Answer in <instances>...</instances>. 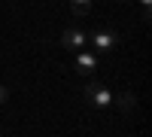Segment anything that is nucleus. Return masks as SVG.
<instances>
[{
    "label": "nucleus",
    "instance_id": "f257e3e1",
    "mask_svg": "<svg viewBox=\"0 0 152 137\" xmlns=\"http://www.w3.org/2000/svg\"><path fill=\"white\" fill-rule=\"evenodd\" d=\"M82 95L91 101L97 110H107V107H113V92L110 89H104L100 82H94V79H88L85 85H82Z\"/></svg>",
    "mask_w": 152,
    "mask_h": 137
},
{
    "label": "nucleus",
    "instance_id": "f03ea898",
    "mask_svg": "<svg viewBox=\"0 0 152 137\" xmlns=\"http://www.w3.org/2000/svg\"><path fill=\"white\" fill-rule=\"evenodd\" d=\"M85 43H88V37H85V31H79V28H67L64 34H61V46H64V49L79 52Z\"/></svg>",
    "mask_w": 152,
    "mask_h": 137
},
{
    "label": "nucleus",
    "instance_id": "7ed1b4c3",
    "mask_svg": "<svg viewBox=\"0 0 152 137\" xmlns=\"http://www.w3.org/2000/svg\"><path fill=\"white\" fill-rule=\"evenodd\" d=\"M91 43L100 49V52H110V49H116V43H119V37L113 34V31H97L94 37H91Z\"/></svg>",
    "mask_w": 152,
    "mask_h": 137
},
{
    "label": "nucleus",
    "instance_id": "20e7f679",
    "mask_svg": "<svg viewBox=\"0 0 152 137\" xmlns=\"http://www.w3.org/2000/svg\"><path fill=\"white\" fill-rule=\"evenodd\" d=\"M76 70H79L82 76H91V73L97 70V58L91 52H79L76 55Z\"/></svg>",
    "mask_w": 152,
    "mask_h": 137
},
{
    "label": "nucleus",
    "instance_id": "39448f33",
    "mask_svg": "<svg viewBox=\"0 0 152 137\" xmlns=\"http://www.w3.org/2000/svg\"><path fill=\"white\" fill-rule=\"evenodd\" d=\"M113 104H119L122 113H131V110L137 107V97H134L131 92H122V95H113Z\"/></svg>",
    "mask_w": 152,
    "mask_h": 137
},
{
    "label": "nucleus",
    "instance_id": "423d86ee",
    "mask_svg": "<svg viewBox=\"0 0 152 137\" xmlns=\"http://www.w3.org/2000/svg\"><path fill=\"white\" fill-rule=\"evenodd\" d=\"M70 9H73L76 18H85L88 9H91V0H70Z\"/></svg>",
    "mask_w": 152,
    "mask_h": 137
},
{
    "label": "nucleus",
    "instance_id": "0eeeda50",
    "mask_svg": "<svg viewBox=\"0 0 152 137\" xmlns=\"http://www.w3.org/2000/svg\"><path fill=\"white\" fill-rule=\"evenodd\" d=\"M9 101V92H6V85H0V104H6Z\"/></svg>",
    "mask_w": 152,
    "mask_h": 137
},
{
    "label": "nucleus",
    "instance_id": "6e6552de",
    "mask_svg": "<svg viewBox=\"0 0 152 137\" xmlns=\"http://www.w3.org/2000/svg\"><path fill=\"white\" fill-rule=\"evenodd\" d=\"M140 3H143V9H149V6H152V0H140Z\"/></svg>",
    "mask_w": 152,
    "mask_h": 137
},
{
    "label": "nucleus",
    "instance_id": "1a4fd4ad",
    "mask_svg": "<svg viewBox=\"0 0 152 137\" xmlns=\"http://www.w3.org/2000/svg\"><path fill=\"white\" fill-rule=\"evenodd\" d=\"M0 137H3V134H0Z\"/></svg>",
    "mask_w": 152,
    "mask_h": 137
}]
</instances>
